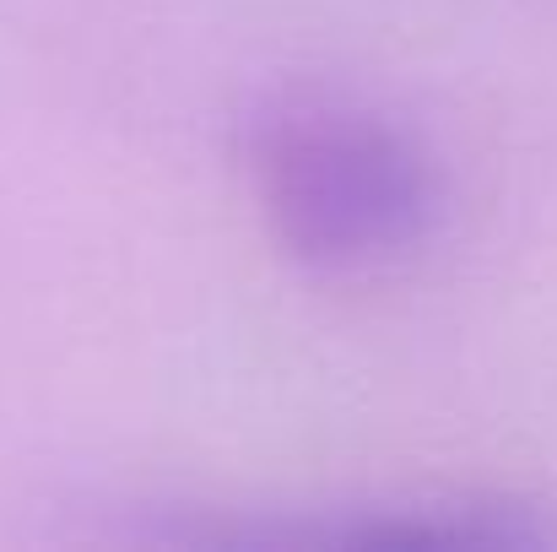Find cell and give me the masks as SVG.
<instances>
[{
	"label": "cell",
	"instance_id": "1",
	"mask_svg": "<svg viewBox=\"0 0 557 552\" xmlns=\"http://www.w3.org/2000/svg\"><path fill=\"white\" fill-rule=\"evenodd\" d=\"M244 169L265 233L314 277L384 271L438 222V169L422 142L342 93L271 98L244 125Z\"/></svg>",
	"mask_w": 557,
	"mask_h": 552
},
{
	"label": "cell",
	"instance_id": "2",
	"mask_svg": "<svg viewBox=\"0 0 557 552\" xmlns=\"http://www.w3.org/2000/svg\"><path fill=\"white\" fill-rule=\"evenodd\" d=\"M169 542L200 548H553V515L531 499L509 493H428V499H384V504H347L293 520H211V526H174Z\"/></svg>",
	"mask_w": 557,
	"mask_h": 552
}]
</instances>
